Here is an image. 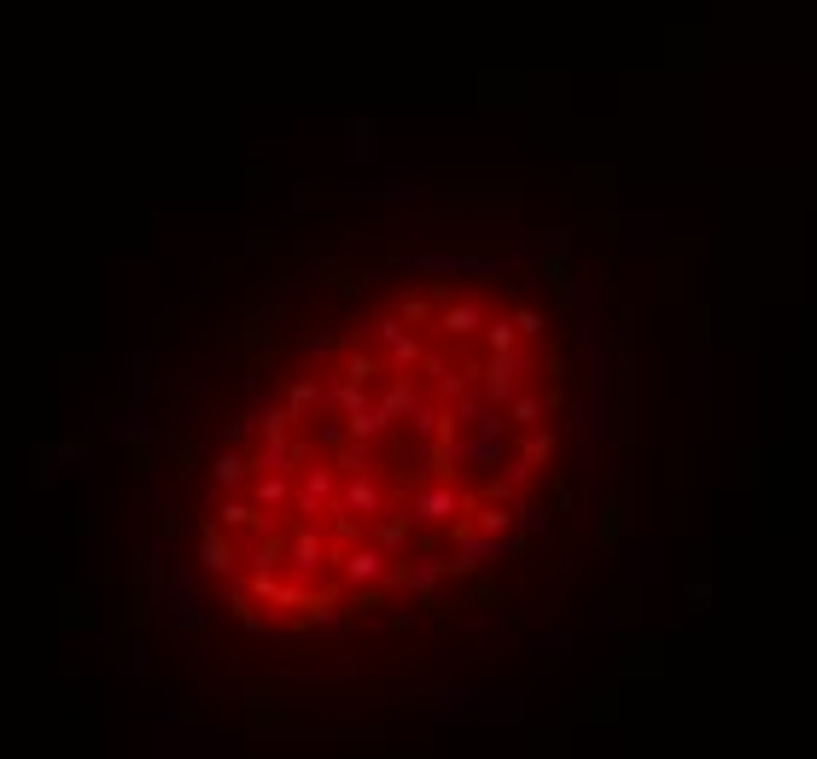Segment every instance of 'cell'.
I'll list each match as a JSON object with an SVG mask.
<instances>
[{
	"label": "cell",
	"mask_w": 817,
	"mask_h": 759,
	"mask_svg": "<svg viewBox=\"0 0 817 759\" xmlns=\"http://www.w3.org/2000/svg\"><path fill=\"white\" fill-rule=\"evenodd\" d=\"M537 340L532 310L433 293L328 345L216 462L211 567L269 607H328L490 544L549 455Z\"/></svg>",
	"instance_id": "cell-1"
}]
</instances>
